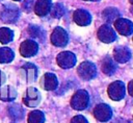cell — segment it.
I'll return each mask as SVG.
<instances>
[{"label":"cell","mask_w":133,"mask_h":123,"mask_svg":"<svg viewBox=\"0 0 133 123\" xmlns=\"http://www.w3.org/2000/svg\"><path fill=\"white\" fill-rule=\"evenodd\" d=\"M88 102H89V96L85 90H78L71 99L72 107L77 110L84 109L88 105Z\"/></svg>","instance_id":"6da1fadb"},{"label":"cell","mask_w":133,"mask_h":123,"mask_svg":"<svg viewBox=\"0 0 133 123\" xmlns=\"http://www.w3.org/2000/svg\"><path fill=\"white\" fill-rule=\"evenodd\" d=\"M77 72H78V75L80 76V78H82L84 80H90L96 76L97 69H96V66L92 63L83 62L79 65L78 69H77Z\"/></svg>","instance_id":"7a4b0ae2"},{"label":"cell","mask_w":133,"mask_h":123,"mask_svg":"<svg viewBox=\"0 0 133 123\" xmlns=\"http://www.w3.org/2000/svg\"><path fill=\"white\" fill-rule=\"evenodd\" d=\"M19 18V8L14 4L5 5L0 14V19L4 23H14Z\"/></svg>","instance_id":"3957f363"},{"label":"cell","mask_w":133,"mask_h":123,"mask_svg":"<svg viewBox=\"0 0 133 123\" xmlns=\"http://www.w3.org/2000/svg\"><path fill=\"white\" fill-rule=\"evenodd\" d=\"M57 64L62 69H70L76 64V56L70 51H62L56 57Z\"/></svg>","instance_id":"277c9868"},{"label":"cell","mask_w":133,"mask_h":123,"mask_svg":"<svg viewBox=\"0 0 133 123\" xmlns=\"http://www.w3.org/2000/svg\"><path fill=\"white\" fill-rule=\"evenodd\" d=\"M69 36L66 31L61 27H56L51 34V43L57 47H63L68 44Z\"/></svg>","instance_id":"5b68a950"},{"label":"cell","mask_w":133,"mask_h":123,"mask_svg":"<svg viewBox=\"0 0 133 123\" xmlns=\"http://www.w3.org/2000/svg\"><path fill=\"white\" fill-rule=\"evenodd\" d=\"M41 94L35 88H29L26 92V95L24 96V103L28 107H35L41 102Z\"/></svg>","instance_id":"8992f818"},{"label":"cell","mask_w":133,"mask_h":123,"mask_svg":"<svg viewBox=\"0 0 133 123\" xmlns=\"http://www.w3.org/2000/svg\"><path fill=\"white\" fill-rule=\"evenodd\" d=\"M108 95L112 100H121L125 96V84L117 80L108 87Z\"/></svg>","instance_id":"52a82bcc"},{"label":"cell","mask_w":133,"mask_h":123,"mask_svg":"<svg viewBox=\"0 0 133 123\" xmlns=\"http://www.w3.org/2000/svg\"><path fill=\"white\" fill-rule=\"evenodd\" d=\"M94 115H95V117H96L97 120H99L101 122H106V121H108L111 118L112 110H111V108L107 104L101 103V104H98L95 107Z\"/></svg>","instance_id":"ba28073f"},{"label":"cell","mask_w":133,"mask_h":123,"mask_svg":"<svg viewBox=\"0 0 133 123\" xmlns=\"http://www.w3.org/2000/svg\"><path fill=\"white\" fill-rule=\"evenodd\" d=\"M98 38L104 43H111L116 39V34L108 24H104L98 30Z\"/></svg>","instance_id":"9c48e42d"},{"label":"cell","mask_w":133,"mask_h":123,"mask_svg":"<svg viewBox=\"0 0 133 123\" xmlns=\"http://www.w3.org/2000/svg\"><path fill=\"white\" fill-rule=\"evenodd\" d=\"M38 46L33 40H26L20 46V53L25 57H30L36 54Z\"/></svg>","instance_id":"30bf717a"},{"label":"cell","mask_w":133,"mask_h":123,"mask_svg":"<svg viewBox=\"0 0 133 123\" xmlns=\"http://www.w3.org/2000/svg\"><path fill=\"white\" fill-rule=\"evenodd\" d=\"M114 26H115V29L123 35H129L133 32V24L131 21L127 19H124V18L117 19L114 22Z\"/></svg>","instance_id":"8fae6325"},{"label":"cell","mask_w":133,"mask_h":123,"mask_svg":"<svg viewBox=\"0 0 133 123\" xmlns=\"http://www.w3.org/2000/svg\"><path fill=\"white\" fill-rule=\"evenodd\" d=\"M41 85L46 91H53L58 85L57 77L53 73H46L41 80Z\"/></svg>","instance_id":"7c38bea8"},{"label":"cell","mask_w":133,"mask_h":123,"mask_svg":"<svg viewBox=\"0 0 133 123\" xmlns=\"http://www.w3.org/2000/svg\"><path fill=\"white\" fill-rule=\"evenodd\" d=\"M74 21L80 26H86L91 22V16L85 9H77L74 13Z\"/></svg>","instance_id":"4fadbf2b"},{"label":"cell","mask_w":133,"mask_h":123,"mask_svg":"<svg viewBox=\"0 0 133 123\" xmlns=\"http://www.w3.org/2000/svg\"><path fill=\"white\" fill-rule=\"evenodd\" d=\"M51 7H52L51 0H37L34 5V11L37 16L44 17L50 13Z\"/></svg>","instance_id":"5bb4252c"},{"label":"cell","mask_w":133,"mask_h":123,"mask_svg":"<svg viewBox=\"0 0 133 123\" xmlns=\"http://www.w3.org/2000/svg\"><path fill=\"white\" fill-rule=\"evenodd\" d=\"M114 59L118 63H126L131 57V52L127 47H116L113 51Z\"/></svg>","instance_id":"9a60e30c"},{"label":"cell","mask_w":133,"mask_h":123,"mask_svg":"<svg viewBox=\"0 0 133 123\" xmlns=\"http://www.w3.org/2000/svg\"><path fill=\"white\" fill-rule=\"evenodd\" d=\"M22 71H24V77L27 79V81H33L36 78L37 75V69L33 64H25L22 67Z\"/></svg>","instance_id":"2e32d148"},{"label":"cell","mask_w":133,"mask_h":123,"mask_svg":"<svg viewBox=\"0 0 133 123\" xmlns=\"http://www.w3.org/2000/svg\"><path fill=\"white\" fill-rule=\"evenodd\" d=\"M17 97V91L15 88L7 85L0 90V99L3 101H12Z\"/></svg>","instance_id":"e0dca14e"},{"label":"cell","mask_w":133,"mask_h":123,"mask_svg":"<svg viewBox=\"0 0 133 123\" xmlns=\"http://www.w3.org/2000/svg\"><path fill=\"white\" fill-rule=\"evenodd\" d=\"M116 70V65L111 57H105L102 63V71L107 75H112Z\"/></svg>","instance_id":"ac0fdd59"},{"label":"cell","mask_w":133,"mask_h":123,"mask_svg":"<svg viewBox=\"0 0 133 123\" xmlns=\"http://www.w3.org/2000/svg\"><path fill=\"white\" fill-rule=\"evenodd\" d=\"M119 17V13L116 8H106L103 11V19L107 22V23H111V22H115Z\"/></svg>","instance_id":"d6986e66"},{"label":"cell","mask_w":133,"mask_h":123,"mask_svg":"<svg viewBox=\"0 0 133 123\" xmlns=\"http://www.w3.org/2000/svg\"><path fill=\"white\" fill-rule=\"evenodd\" d=\"M14 51L10 48L7 47H2L0 48V63H9L14 59Z\"/></svg>","instance_id":"ffe728a7"},{"label":"cell","mask_w":133,"mask_h":123,"mask_svg":"<svg viewBox=\"0 0 133 123\" xmlns=\"http://www.w3.org/2000/svg\"><path fill=\"white\" fill-rule=\"evenodd\" d=\"M8 113L9 116L14 119V120H20L24 117V110L23 108L18 105V104H12L8 107Z\"/></svg>","instance_id":"44dd1931"},{"label":"cell","mask_w":133,"mask_h":123,"mask_svg":"<svg viewBox=\"0 0 133 123\" xmlns=\"http://www.w3.org/2000/svg\"><path fill=\"white\" fill-rule=\"evenodd\" d=\"M12 39H14V32L9 28H7V27L0 28V43L7 44Z\"/></svg>","instance_id":"7402d4cb"},{"label":"cell","mask_w":133,"mask_h":123,"mask_svg":"<svg viewBox=\"0 0 133 123\" xmlns=\"http://www.w3.org/2000/svg\"><path fill=\"white\" fill-rule=\"evenodd\" d=\"M45 116L41 110H33L28 115V123H44Z\"/></svg>","instance_id":"603a6c76"},{"label":"cell","mask_w":133,"mask_h":123,"mask_svg":"<svg viewBox=\"0 0 133 123\" xmlns=\"http://www.w3.org/2000/svg\"><path fill=\"white\" fill-rule=\"evenodd\" d=\"M50 13H51V16H52L53 18L58 19V18H61V17L64 15L65 8H64V6H63L62 4H60V3H55V4L51 7Z\"/></svg>","instance_id":"cb8c5ba5"},{"label":"cell","mask_w":133,"mask_h":123,"mask_svg":"<svg viewBox=\"0 0 133 123\" xmlns=\"http://www.w3.org/2000/svg\"><path fill=\"white\" fill-rule=\"evenodd\" d=\"M28 33L33 39H41L43 35V30L35 25H30L28 27Z\"/></svg>","instance_id":"d4e9b609"},{"label":"cell","mask_w":133,"mask_h":123,"mask_svg":"<svg viewBox=\"0 0 133 123\" xmlns=\"http://www.w3.org/2000/svg\"><path fill=\"white\" fill-rule=\"evenodd\" d=\"M71 123H88L87 120L81 116V115H78V116H75L72 120H71Z\"/></svg>","instance_id":"484cf974"},{"label":"cell","mask_w":133,"mask_h":123,"mask_svg":"<svg viewBox=\"0 0 133 123\" xmlns=\"http://www.w3.org/2000/svg\"><path fill=\"white\" fill-rule=\"evenodd\" d=\"M23 8L26 11H30L33 8V1L32 0H25V2L23 3Z\"/></svg>","instance_id":"4316f807"},{"label":"cell","mask_w":133,"mask_h":123,"mask_svg":"<svg viewBox=\"0 0 133 123\" xmlns=\"http://www.w3.org/2000/svg\"><path fill=\"white\" fill-rule=\"evenodd\" d=\"M128 92H129V94L133 97V80H131V81L129 82V84H128Z\"/></svg>","instance_id":"83f0119b"},{"label":"cell","mask_w":133,"mask_h":123,"mask_svg":"<svg viewBox=\"0 0 133 123\" xmlns=\"http://www.w3.org/2000/svg\"><path fill=\"white\" fill-rule=\"evenodd\" d=\"M4 80H5V76H4V74H3V73L0 71V85H1V84L4 82Z\"/></svg>","instance_id":"f1b7e54d"},{"label":"cell","mask_w":133,"mask_h":123,"mask_svg":"<svg viewBox=\"0 0 133 123\" xmlns=\"http://www.w3.org/2000/svg\"><path fill=\"white\" fill-rule=\"evenodd\" d=\"M129 1H130V2H131V4L133 5V0H129Z\"/></svg>","instance_id":"f546056e"},{"label":"cell","mask_w":133,"mask_h":123,"mask_svg":"<svg viewBox=\"0 0 133 123\" xmlns=\"http://www.w3.org/2000/svg\"><path fill=\"white\" fill-rule=\"evenodd\" d=\"M131 13L133 14V6H132V8H131Z\"/></svg>","instance_id":"4dcf8cb0"},{"label":"cell","mask_w":133,"mask_h":123,"mask_svg":"<svg viewBox=\"0 0 133 123\" xmlns=\"http://www.w3.org/2000/svg\"><path fill=\"white\" fill-rule=\"evenodd\" d=\"M92 1H99V0H92Z\"/></svg>","instance_id":"1f68e13d"},{"label":"cell","mask_w":133,"mask_h":123,"mask_svg":"<svg viewBox=\"0 0 133 123\" xmlns=\"http://www.w3.org/2000/svg\"><path fill=\"white\" fill-rule=\"evenodd\" d=\"M15 1H20V0H15Z\"/></svg>","instance_id":"d6a6232c"}]
</instances>
